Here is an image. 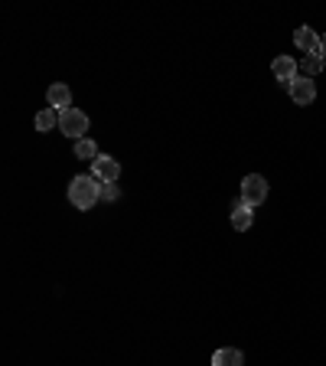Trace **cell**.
Listing matches in <instances>:
<instances>
[{"label":"cell","mask_w":326,"mask_h":366,"mask_svg":"<svg viewBox=\"0 0 326 366\" xmlns=\"http://www.w3.org/2000/svg\"><path fill=\"white\" fill-rule=\"evenodd\" d=\"M101 200V180L91 177V174H82L69 183V203L76 210H91L95 203Z\"/></svg>","instance_id":"1"},{"label":"cell","mask_w":326,"mask_h":366,"mask_svg":"<svg viewBox=\"0 0 326 366\" xmlns=\"http://www.w3.org/2000/svg\"><path fill=\"white\" fill-rule=\"evenodd\" d=\"M59 131H63L65 138H76L82 141L88 131V114L78 112V108H65V112H59Z\"/></svg>","instance_id":"2"},{"label":"cell","mask_w":326,"mask_h":366,"mask_svg":"<svg viewBox=\"0 0 326 366\" xmlns=\"http://www.w3.org/2000/svg\"><path fill=\"white\" fill-rule=\"evenodd\" d=\"M264 196H268V180H264L261 174H248V177L241 180V200L248 203L251 210L261 206Z\"/></svg>","instance_id":"3"},{"label":"cell","mask_w":326,"mask_h":366,"mask_svg":"<svg viewBox=\"0 0 326 366\" xmlns=\"http://www.w3.org/2000/svg\"><path fill=\"white\" fill-rule=\"evenodd\" d=\"M91 177H98L101 183H118L121 164H118L114 157H108V154H98V157L91 161Z\"/></svg>","instance_id":"4"},{"label":"cell","mask_w":326,"mask_h":366,"mask_svg":"<svg viewBox=\"0 0 326 366\" xmlns=\"http://www.w3.org/2000/svg\"><path fill=\"white\" fill-rule=\"evenodd\" d=\"M290 99L297 101V105H310L316 99V85L310 76H297L290 82Z\"/></svg>","instance_id":"5"},{"label":"cell","mask_w":326,"mask_h":366,"mask_svg":"<svg viewBox=\"0 0 326 366\" xmlns=\"http://www.w3.org/2000/svg\"><path fill=\"white\" fill-rule=\"evenodd\" d=\"M46 101H50V108H56V112H65V108H72V89L63 85V82H52L50 92H46Z\"/></svg>","instance_id":"6"},{"label":"cell","mask_w":326,"mask_h":366,"mask_svg":"<svg viewBox=\"0 0 326 366\" xmlns=\"http://www.w3.org/2000/svg\"><path fill=\"white\" fill-rule=\"evenodd\" d=\"M251 223H254V210L245 200H235V206H232V226L239 232H245V229H251Z\"/></svg>","instance_id":"7"},{"label":"cell","mask_w":326,"mask_h":366,"mask_svg":"<svg viewBox=\"0 0 326 366\" xmlns=\"http://www.w3.org/2000/svg\"><path fill=\"white\" fill-rule=\"evenodd\" d=\"M294 43H297L307 56H320V37H316L310 26H301V30L294 33Z\"/></svg>","instance_id":"8"},{"label":"cell","mask_w":326,"mask_h":366,"mask_svg":"<svg viewBox=\"0 0 326 366\" xmlns=\"http://www.w3.org/2000/svg\"><path fill=\"white\" fill-rule=\"evenodd\" d=\"M271 69H274V76L281 79V82H287L290 85V82L297 79V69H301V65H297V59H290V56H277Z\"/></svg>","instance_id":"9"},{"label":"cell","mask_w":326,"mask_h":366,"mask_svg":"<svg viewBox=\"0 0 326 366\" xmlns=\"http://www.w3.org/2000/svg\"><path fill=\"white\" fill-rule=\"evenodd\" d=\"M213 366H245V356L235 347H222L213 354Z\"/></svg>","instance_id":"10"},{"label":"cell","mask_w":326,"mask_h":366,"mask_svg":"<svg viewBox=\"0 0 326 366\" xmlns=\"http://www.w3.org/2000/svg\"><path fill=\"white\" fill-rule=\"evenodd\" d=\"M56 125H59V112L46 105V108L36 114V131H43V134H46V131H52Z\"/></svg>","instance_id":"11"},{"label":"cell","mask_w":326,"mask_h":366,"mask_svg":"<svg viewBox=\"0 0 326 366\" xmlns=\"http://www.w3.org/2000/svg\"><path fill=\"white\" fill-rule=\"evenodd\" d=\"M76 157H82V161H95V157H98V144L88 141V138L76 141Z\"/></svg>","instance_id":"12"},{"label":"cell","mask_w":326,"mask_h":366,"mask_svg":"<svg viewBox=\"0 0 326 366\" xmlns=\"http://www.w3.org/2000/svg\"><path fill=\"white\" fill-rule=\"evenodd\" d=\"M323 56H303V63H301V69H303V76H310L314 79L316 72H320V69H323Z\"/></svg>","instance_id":"13"},{"label":"cell","mask_w":326,"mask_h":366,"mask_svg":"<svg viewBox=\"0 0 326 366\" xmlns=\"http://www.w3.org/2000/svg\"><path fill=\"white\" fill-rule=\"evenodd\" d=\"M118 196H121L118 183H101V200H118Z\"/></svg>","instance_id":"14"},{"label":"cell","mask_w":326,"mask_h":366,"mask_svg":"<svg viewBox=\"0 0 326 366\" xmlns=\"http://www.w3.org/2000/svg\"><path fill=\"white\" fill-rule=\"evenodd\" d=\"M320 56H323V59H326V33H323V37H320Z\"/></svg>","instance_id":"15"}]
</instances>
